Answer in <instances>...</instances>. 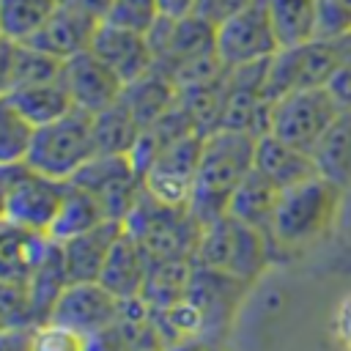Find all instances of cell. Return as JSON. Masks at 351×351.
Instances as JSON below:
<instances>
[{"label": "cell", "instance_id": "obj_39", "mask_svg": "<svg viewBox=\"0 0 351 351\" xmlns=\"http://www.w3.org/2000/svg\"><path fill=\"white\" fill-rule=\"evenodd\" d=\"M66 5H77V8H82V11H90L93 16H99V19H104L107 16V11H110V5H112V0H63Z\"/></svg>", "mask_w": 351, "mask_h": 351}, {"label": "cell", "instance_id": "obj_36", "mask_svg": "<svg viewBox=\"0 0 351 351\" xmlns=\"http://www.w3.org/2000/svg\"><path fill=\"white\" fill-rule=\"evenodd\" d=\"M85 351H132L123 329L112 324L110 329H101L96 335H88V348Z\"/></svg>", "mask_w": 351, "mask_h": 351}, {"label": "cell", "instance_id": "obj_22", "mask_svg": "<svg viewBox=\"0 0 351 351\" xmlns=\"http://www.w3.org/2000/svg\"><path fill=\"white\" fill-rule=\"evenodd\" d=\"M52 244L49 233L27 230L11 222H3V244H0V274L3 280L27 282L41 258Z\"/></svg>", "mask_w": 351, "mask_h": 351}, {"label": "cell", "instance_id": "obj_25", "mask_svg": "<svg viewBox=\"0 0 351 351\" xmlns=\"http://www.w3.org/2000/svg\"><path fill=\"white\" fill-rule=\"evenodd\" d=\"M313 159L318 176L340 184L343 189L351 184V110H343L326 134L313 148Z\"/></svg>", "mask_w": 351, "mask_h": 351}, {"label": "cell", "instance_id": "obj_33", "mask_svg": "<svg viewBox=\"0 0 351 351\" xmlns=\"http://www.w3.org/2000/svg\"><path fill=\"white\" fill-rule=\"evenodd\" d=\"M85 348H88V335L55 321H47L33 332V351H85Z\"/></svg>", "mask_w": 351, "mask_h": 351}, {"label": "cell", "instance_id": "obj_16", "mask_svg": "<svg viewBox=\"0 0 351 351\" xmlns=\"http://www.w3.org/2000/svg\"><path fill=\"white\" fill-rule=\"evenodd\" d=\"M99 25H101V19L93 16L90 11L60 3V8L27 38V44L44 49L47 55H52L58 60H66V58H74V55L90 49Z\"/></svg>", "mask_w": 351, "mask_h": 351}, {"label": "cell", "instance_id": "obj_6", "mask_svg": "<svg viewBox=\"0 0 351 351\" xmlns=\"http://www.w3.org/2000/svg\"><path fill=\"white\" fill-rule=\"evenodd\" d=\"M351 52V36L346 38H310L304 44L282 47L266 71V96L271 101L302 88H326L337 66Z\"/></svg>", "mask_w": 351, "mask_h": 351}, {"label": "cell", "instance_id": "obj_11", "mask_svg": "<svg viewBox=\"0 0 351 351\" xmlns=\"http://www.w3.org/2000/svg\"><path fill=\"white\" fill-rule=\"evenodd\" d=\"M200 154H203V134H189L165 145L143 170V189L162 203L189 206Z\"/></svg>", "mask_w": 351, "mask_h": 351}, {"label": "cell", "instance_id": "obj_12", "mask_svg": "<svg viewBox=\"0 0 351 351\" xmlns=\"http://www.w3.org/2000/svg\"><path fill=\"white\" fill-rule=\"evenodd\" d=\"M148 38L156 55V66L165 69L170 77L181 66L217 52V27L197 14H186V16L162 14L151 25Z\"/></svg>", "mask_w": 351, "mask_h": 351}, {"label": "cell", "instance_id": "obj_13", "mask_svg": "<svg viewBox=\"0 0 351 351\" xmlns=\"http://www.w3.org/2000/svg\"><path fill=\"white\" fill-rule=\"evenodd\" d=\"M60 82L66 85L74 107L90 115L112 107L123 96V88H126V82L93 49L66 58L60 69Z\"/></svg>", "mask_w": 351, "mask_h": 351}, {"label": "cell", "instance_id": "obj_15", "mask_svg": "<svg viewBox=\"0 0 351 351\" xmlns=\"http://www.w3.org/2000/svg\"><path fill=\"white\" fill-rule=\"evenodd\" d=\"M90 49L129 85L134 80H140L143 74H148L156 66V55L151 47V38L145 30H134V27H123L115 22L101 19Z\"/></svg>", "mask_w": 351, "mask_h": 351}, {"label": "cell", "instance_id": "obj_27", "mask_svg": "<svg viewBox=\"0 0 351 351\" xmlns=\"http://www.w3.org/2000/svg\"><path fill=\"white\" fill-rule=\"evenodd\" d=\"M143 134L140 121L118 99L112 107L93 115V140L99 154H132Z\"/></svg>", "mask_w": 351, "mask_h": 351}, {"label": "cell", "instance_id": "obj_30", "mask_svg": "<svg viewBox=\"0 0 351 351\" xmlns=\"http://www.w3.org/2000/svg\"><path fill=\"white\" fill-rule=\"evenodd\" d=\"M33 134H36V126L25 121L11 104L0 101V165L25 159L30 151Z\"/></svg>", "mask_w": 351, "mask_h": 351}, {"label": "cell", "instance_id": "obj_10", "mask_svg": "<svg viewBox=\"0 0 351 351\" xmlns=\"http://www.w3.org/2000/svg\"><path fill=\"white\" fill-rule=\"evenodd\" d=\"M71 184L88 189L104 206L110 219H126L143 192V173L129 154H96L77 170Z\"/></svg>", "mask_w": 351, "mask_h": 351}, {"label": "cell", "instance_id": "obj_18", "mask_svg": "<svg viewBox=\"0 0 351 351\" xmlns=\"http://www.w3.org/2000/svg\"><path fill=\"white\" fill-rule=\"evenodd\" d=\"M255 170L263 173L280 189L296 186V184L318 176V167H315V159L310 151L296 148V145L274 137L271 132H266L255 140Z\"/></svg>", "mask_w": 351, "mask_h": 351}, {"label": "cell", "instance_id": "obj_37", "mask_svg": "<svg viewBox=\"0 0 351 351\" xmlns=\"http://www.w3.org/2000/svg\"><path fill=\"white\" fill-rule=\"evenodd\" d=\"M33 326H14L3 329V351H33Z\"/></svg>", "mask_w": 351, "mask_h": 351}, {"label": "cell", "instance_id": "obj_24", "mask_svg": "<svg viewBox=\"0 0 351 351\" xmlns=\"http://www.w3.org/2000/svg\"><path fill=\"white\" fill-rule=\"evenodd\" d=\"M280 186H274L263 173H258L255 167L247 173V178L239 184V189L233 192L230 203H228V214L269 233L271 219H274V208L280 200Z\"/></svg>", "mask_w": 351, "mask_h": 351}, {"label": "cell", "instance_id": "obj_40", "mask_svg": "<svg viewBox=\"0 0 351 351\" xmlns=\"http://www.w3.org/2000/svg\"><path fill=\"white\" fill-rule=\"evenodd\" d=\"M165 351H211V348L203 337H186V340H178V343L167 346Z\"/></svg>", "mask_w": 351, "mask_h": 351}, {"label": "cell", "instance_id": "obj_26", "mask_svg": "<svg viewBox=\"0 0 351 351\" xmlns=\"http://www.w3.org/2000/svg\"><path fill=\"white\" fill-rule=\"evenodd\" d=\"M104 219H110L104 206L88 189H82V186L69 181V192L63 197V206H60L52 228H49V236L55 241H66V239H74V236L101 225Z\"/></svg>", "mask_w": 351, "mask_h": 351}, {"label": "cell", "instance_id": "obj_17", "mask_svg": "<svg viewBox=\"0 0 351 351\" xmlns=\"http://www.w3.org/2000/svg\"><path fill=\"white\" fill-rule=\"evenodd\" d=\"M123 233V219H104L101 225L60 241L63 244V261H66V271L71 282H88V280H99L101 269L107 263L110 250L115 247V241Z\"/></svg>", "mask_w": 351, "mask_h": 351}, {"label": "cell", "instance_id": "obj_35", "mask_svg": "<svg viewBox=\"0 0 351 351\" xmlns=\"http://www.w3.org/2000/svg\"><path fill=\"white\" fill-rule=\"evenodd\" d=\"M326 90L340 110H351V52L346 55V60L337 66V71L326 82Z\"/></svg>", "mask_w": 351, "mask_h": 351}, {"label": "cell", "instance_id": "obj_32", "mask_svg": "<svg viewBox=\"0 0 351 351\" xmlns=\"http://www.w3.org/2000/svg\"><path fill=\"white\" fill-rule=\"evenodd\" d=\"M162 16L159 11V0H112L110 11H107V22L123 25V27H134V30H151V25Z\"/></svg>", "mask_w": 351, "mask_h": 351}, {"label": "cell", "instance_id": "obj_20", "mask_svg": "<svg viewBox=\"0 0 351 351\" xmlns=\"http://www.w3.org/2000/svg\"><path fill=\"white\" fill-rule=\"evenodd\" d=\"M60 69H63V60L47 55L44 49L27 41L3 38V69H0L3 93L25 88V85H36V82L58 80Z\"/></svg>", "mask_w": 351, "mask_h": 351}, {"label": "cell", "instance_id": "obj_1", "mask_svg": "<svg viewBox=\"0 0 351 351\" xmlns=\"http://www.w3.org/2000/svg\"><path fill=\"white\" fill-rule=\"evenodd\" d=\"M255 140L258 137L236 129H217L203 137V154L189 197V211L203 225L228 214L233 192L255 167Z\"/></svg>", "mask_w": 351, "mask_h": 351}, {"label": "cell", "instance_id": "obj_21", "mask_svg": "<svg viewBox=\"0 0 351 351\" xmlns=\"http://www.w3.org/2000/svg\"><path fill=\"white\" fill-rule=\"evenodd\" d=\"M121 101L132 110V115L145 129V126L156 123L167 110L176 107V101H178V85H176V80L165 69L154 66L148 74H143L140 80H134V82H129L123 88Z\"/></svg>", "mask_w": 351, "mask_h": 351}, {"label": "cell", "instance_id": "obj_23", "mask_svg": "<svg viewBox=\"0 0 351 351\" xmlns=\"http://www.w3.org/2000/svg\"><path fill=\"white\" fill-rule=\"evenodd\" d=\"M3 101L11 104L25 121H30L36 129L47 126L58 118H63L66 112L74 110V101L66 90V85L58 80H47V82H36V85H25L16 90L3 93Z\"/></svg>", "mask_w": 351, "mask_h": 351}, {"label": "cell", "instance_id": "obj_7", "mask_svg": "<svg viewBox=\"0 0 351 351\" xmlns=\"http://www.w3.org/2000/svg\"><path fill=\"white\" fill-rule=\"evenodd\" d=\"M93 140V115L85 110H71L63 118L38 126L27 151V162L60 181H71L80 167H85L96 156Z\"/></svg>", "mask_w": 351, "mask_h": 351}, {"label": "cell", "instance_id": "obj_29", "mask_svg": "<svg viewBox=\"0 0 351 351\" xmlns=\"http://www.w3.org/2000/svg\"><path fill=\"white\" fill-rule=\"evenodd\" d=\"M280 44L293 47L315 38V0H266Z\"/></svg>", "mask_w": 351, "mask_h": 351}, {"label": "cell", "instance_id": "obj_19", "mask_svg": "<svg viewBox=\"0 0 351 351\" xmlns=\"http://www.w3.org/2000/svg\"><path fill=\"white\" fill-rule=\"evenodd\" d=\"M151 261L145 255V250L137 244V239L132 233H121V239L115 241V247L107 255V263L101 269L99 282L112 291L118 299H132V296H143L145 288V277H148Z\"/></svg>", "mask_w": 351, "mask_h": 351}, {"label": "cell", "instance_id": "obj_38", "mask_svg": "<svg viewBox=\"0 0 351 351\" xmlns=\"http://www.w3.org/2000/svg\"><path fill=\"white\" fill-rule=\"evenodd\" d=\"M197 0H159V11L165 16H186L195 11Z\"/></svg>", "mask_w": 351, "mask_h": 351}, {"label": "cell", "instance_id": "obj_3", "mask_svg": "<svg viewBox=\"0 0 351 351\" xmlns=\"http://www.w3.org/2000/svg\"><path fill=\"white\" fill-rule=\"evenodd\" d=\"M126 233L137 239L148 261H195V250L203 233V222L189 206H170L140 192L137 203L123 219Z\"/></svg>", "mask_w": 351, "mask_h": 351}, {"label": "cell", "instance_id": "obj_34", "mask_svg": "<svg viewBox=\"0 0 351 351\" xmlns=\"http://www.w3.org/2000/svg\"><path fill=\"white\" fill-rule=\"evenodd\" d=\"M250 3H252V0H197L192 14L203 16L206 22H211V25L217 27V25H222L228 16H233V14H239L241 8H247Z\"/></svg>", "mask_w": 351, "mask_h": 351}, {"label": "cell", "instance_id": "obj_2", "mask_svg": "<svg viewBox=\"0 0 351 351\" xmlns=\"http://www.w3.org/2000/svg\"><path fill=\"white\" fill-rule=\"evenodd\" d=\"M340 197L343 186L324 176H313L296 186L282 189L269 228L271 250H296L324 236L337 217Z\"/></svg>", "mask_w": 351, "mask_h": 351}, {"label": "cell", "instance_id": "obj_31", "mask_svg": "<svg viewBox=\"0 0 351 351\" xmlns=\"http://www.w3.org/2000/svg\"><path fill=\"white\" fill-rule=\"evenodd\" d=\"M351 36V0H315V38Z\"/></svg>", "mask_w": 351, "mask_h": 351}, {"label": "cell", "instance_id": "obj_9", "mask_svg": "<svg viewBox=\"0 0 351 351\" xmlns=\"http://www.w3.org/2000/svg\"><path fill=\"white\" fill-rule=\"evenodd\" d=\"M340 112L343 110L335 104L326 88H302L274 101L269 132L313 154V148L318 145V140L326 134V129L335 123Z\"/></svg>", "mask_w": 351, "mask_h": 351}, {"label": "cell", "instance_id": "obj_5", "mask_svg": "<svg viewBox=\"0 0 351 351\" xmlns=\"http://www.w3.org/2000/svg\"><path fill=\"white\" fill-rule=\"evenodd\" d=\"M0 184H3V222L49 233L69 192V181L52 178L36 170L27 159H19L0 165Z\"/></svg>", "mask_w": 351, "mask_h": 351}, {"label": "cell", "instance_id": "obj_8", "mask_svg": "<svg viewBox=\"0 0 351 351\" xmlns=\"http://www.w3.org/2000/svg\"><path fill=\"white\" fill-rule=\"evenodd\" d=\"M282 49L269 3L252 0L239 14L217 25V55L228 69L274 58Z\"/></svg>", "mask_w": 351, "mask_h": 351}, {"label": "cell", "instance_id": "obj_28", "mask_svg": "<svg viewBox=\"0 0 351 351\" xmlns=\"http://www.w3.org/2000/svg\"><path fill=\"white\" fill-rule=\"evenodd\" d=\"M63 0H0V33L3 38L27 41Z\"/></svg>", "mask_w": 351, "mask_h": 351}, {"label": "cell", "instance_id": "obj_4", "mask_svg": "<svg viewBox=\"0 0 351 351\" xmlns=\"http://www.w3.org/2000/svg\"><path fill=\"white\" fill-rule=\"evenodd\" d=\"M271 241L269 233L225 214L208 225H203L195 263L211 271L228 274L241 282H252L269 263Z\"/></svg>", "mask_w": 351, "mask_h": 351}, {"label": "cell", "instance_id": "obj_14", "mask_svg": "<svg viewBox=\"0 0 351 351\" xmlns=\"http://www.w3.org/2000/svg\"><path fill=\"white\" fill-rule=\"evenodd\" d=\"M118 315H121V299L112 291H107L99 280H88V282L66 285V291L55 302L49 321L71 326L82 335H96L118 324Z\"/></svg>", "mask_w": 351, "mask_h": 351}]
</instances>
